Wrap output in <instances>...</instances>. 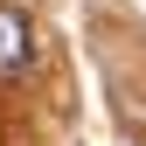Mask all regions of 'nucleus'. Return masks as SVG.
Segmentation results:
<instances>
[{
    "instance_id": "1",
    "label": "nucleus",
    "mask_w": 146,
    "mask_h": 146,
    "mask_svg": "<svg viewBox=\"0 0 146 146\" xmlns=\"http://www.w3.org/2000/svg\"><path fill=\"white\" fill-rule=\"evenodd\" d=\"M28 56H35V49H28V21L14 7H0V77H21Z\"/></svg>"
}]
</instances>
